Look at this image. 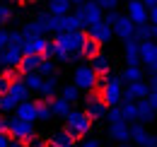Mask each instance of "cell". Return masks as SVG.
<instances>
[{"mask_svg": "<svg viewBox=\"0 0 157 147\" xmlns=\"http://www.w3.org/2000/svg\"><path fill=\"white\" fill-rule=\"evenodd\" d=\"M90 65L94 68V73L97 75H109V70H111V63H109V58L99 51L97 55H92L90 58Z\"/></svg>", "mask_w": 157, "mask_h": 147, "instance_id": "484cf974", "label": "cell"}, {"mask_svg": "<svg viewBox=\"0 0 157 147\" xmlns=\"http://www.w3.org/2000/svg\"><path fill=\"white\" fill-rule=\"evenodd\" d=\"M123 58H126V65H140V41L138 39L123 41Z\"/></svg>", "mask_w": 157, "mask_h": 147, "instance_id": "9a60e30c", "label": "cell"}, {"mask_svg": "<svg viewBox=\"0 0 157 147\" xmlns=\"http://www.w3.org/2000/svg\"><path fill=\"white\" fill-rule=\"evenodd\" d=\"M22 80H24V85L29 87V92H39L41 82H44V77H41L39 73H24V75H22Z\"/></svg>", "mask_w": 157, "mask_h": 147, "instance_id": "1f68e13d", "label": "cell"}, {"mask_svg": "<svg viewBox=\"0 0 157 147\" xmlns=\"http://www.w3.org/2000/svg\"><path fill=\"white\" fill-rule=\"evenodd\" d=\"M147 101H150V106L157 111V92H150V94H147Z\"/></svg>", "mask_w": 157, "mask_h": 147, "instance_id": "bcb514c9", "label": "cell"}, {"mask_svg": "<svg viewBox=\"0 0 157 147\" xmlns=\"http://www.w3.org/2000/svg\"><path fill=\"white\" fill-rule=\"evenodd\" d=\"M10 43V32H5V29H0V51L5 48Z\"/></svg>", "mask_w": 157, "mask_h": 147, "instance_id": "b9f144b4", "label": "cell"}, {"mask_svg": "<svg viewBox=\"0 0 157 147\" xmlns=\"http://www.w3.org/2000/svg\"><path fill=\"white\" fill-rule=\"evenodd\" d=\"M97 5L101 7V10H116L118 0H97Z\"/></svg>", "mask_w": 157, "mask_h": 147, "instance_id": "ab89813d", "label": "cell"}, {"mask_svg": "<svg viewBox=\"0 0 157 147\" xmlns=\"http://www.w3.org/2000/svg\"><path fill=\"white\" fill-rule=\"evenodd\" d=\"M22 34H24V36H44V34H46V27H44V22L36 17V19H32V22H27V24L22 27Z\"/></svg>", "mask_w": 157, "mask_h": 147, "instance_id": "4316f807", "label": "cell"}, {"mask_svg": "<svg viewBox=\"0 0 157 147\" xmlns=\"http://www.w3.org/2000/svg\"><path fill=\"white\" fill-rule=\"evenodd\" d=\"M0 133H7V118L0 116Z\"/></svg>", "mask_w": 157, "mask_h": 147, "instance_id": "681fc988", "label": "cell"}, {"mask_svg": "<svg viewBox=\"0 0 157 147\" xmlns=\"http://www.w3.org/2000/svg\"><path fill=\"white\" fill-rule=\"evenodd\" d=\"M70 2H73V5H75V7H78V5H82V2H85V0H70Z\"/></svg>", "mask_w": 157, "mask_h": 147, "instance_id": "f5cc1de1", "label": "cell"}, {"mask_svg": "<svg viewBox=\"0 0 157 147\" xmlns=\"http://www.w3.org/2000/svg\"><path fill=\"white\" fill-rule=\"evenodd\" d=\"M7 94H12L17 101H27L29 99V87L24 85V80L22 77H12V82H10V89H7Z\"/></svg>", "mask_w": 157, "mask_h": 147, "instance_id": "603a6c76", "label": "cell"}, {"mask_svg": "<svg viewBox=\"0 0 157 147\" xmlns=\"http://www.w3.org/2000/svg\"><path fill=\"white\" fill-rule=\"evenodd\" d=\"M150 92H157V73H152V77H150Z\"/></svg>", "mask_w": 157, "mask_h": 147, "instance_id": "7dc6e473", "label": "cell"}, {"mask_svg": "<svg viewBox=\"0 0 157 147\" xmlns=\"http://www.w3.org/2000/svg\"><path fill=\"white\" fill-rule=\"evenodd\" d=\"M131 142H136L138 147H152L157 140L147 133V130H145L143 123H138V121H136V123L131 126Z\"/></svg>", "mask_w": 157, "mask_h": 147, "instance_id": "4fadbf2b", "label": "cell"}, {"mask_svg": "<svg viewBox=\"0 0 157 147\" xmlns=\"http://www.w3.org/2000/svg\"><path fill=\"white\" fill-rule=\"evenodd\" d=\"M12 145V138L7 133H0V147H10Z\"/></svg>", "mask_w": 157, "mask_h": 147, "instance_id": "7bdbcfd3", "label": "cell"}, {"mask_svg": "<svg viewBox=\"0 0 157 147\" xmlns=\"http://www.w3.org/2000/svg\"><path fill=\"white\" fill-rule=\"evenodd\" d=\"M136 106H138V123H150V121H152V118L157 116V111L150 106L147 96H145V99H138Z\"/></svg>", "mask_w": 157, "mask_h": 147, "instance_id": "cb8c5ba5", "label": "cell"}, {"mask_svg": "<svg viewBox=\"0 0 157 147\" xmlns=\"http://www.w3.org/2000/svg\"><path fill=\"white\" fill-rule=\"evenodd\" d=\"M152 147H157V142H155V145H152Z\"/></svg>", "mask_w": 157, "mask_h": 147, "instance_id": "9f6ffc18", "label": "cell"}, {"mask_svg": "<svg viewBox=\"0 0 157 147\" xmlns=\"http://www.w3.org/2000/svg\"><path fill=\"white\" fill-rule=\"evenodd\" d=\"M150 24H157V5L150 7Z\"/></svg>", "mask_w": 157, "mask_h": 147, "instance_id": "c3c4849f", "label": "cell"}, {"mask_svg": "<svg viewBox=\"0 0 157 147\" xmlns=\"http://www.w3.org/2000/svg\"><path fill=\"white\" fill-rule=\"evenodd\" d=\"M58 92H60L58 75H56V73H53V75H46V77H44V82H41V89H39L41 99H53Z\"/></svg>", "mask_w": 157, "mask_h": 147, "instance_id": "e0dca14e", "label": "cell"}, {"mask_svg": "<svg viewBox=\"0 0 157 147\" xmlns=\"http://www.w3.org/2000/svg\"><path fill=\"white\" fill-rule=\"evenodd\" d=\"M51 118H53V111H51L48 99H41V101H36V121L46 123V121H51Z\"/></svg>", "mask_w": 157, "mask_h": 147, "instance_id": "f546056e", "label": "cell"}, {"mask_svg": "<svg viewBox=\"0 0 157 147\" xmlns=\"http://www.w3.org/2000/svg\"><path fill=\"white\" fill-rule=\"evenodd\" d=\"M140 63L147 65L150 73H157V41L152 39L140 41Z\"/></svg>", "mask_w": 157, "mask_h": 147, "instance_id": "9c48e42d", "label": "cell"}, {"mask_svg": "<svg viewBox=\"0 0 157 147\" xmlns=\"http://www.w3.org/2000/svg\"><path fill=\"white\" fill-rule=\"evenodd\" d=\"M114 34L116 36H121L123 41L126 39H133V32H136V24H133V19L128 17V15H118V19L114 22Z\"/></svg>", "mask_w": 157, "mask_h": 147, "instance_id": "5bb4252c", "label": "cell"}, {"mask_svg": "<svg viewBox=\"0 0 157 147\" xmlns=\"http://www.w3.org/2000/svg\"><path fill=\"white\" fill-rule=\"evenodd\" d=\"M97 92L101 94L106 106H118L123 99V80L114 75H99L97 80Z\"/></svg>", "mask_w": 157, "mask_h": 147, "instance_id": "7a4b0ae2", "label": "cell"}, {"mask_svg": "<svg viewBox=\"0 0 157 147\" xmlns=\"http://www.w3.org/2000/svg\"><path fill=\"white\" fill-rule=\"evenodd\" d=\"M106 104H104V99H101V94H97L94 89L92 92H87V96H85V111L90 113V118L92 121H99V118H104L106 116Z\"/></svg>", "mask_w": 157, "mask_h": 147, "instance_id": "52a82bcc", "label": "cell"}, {"mask_svg": "<svg viewBox=\"0 0 157 147\" xmlns=\"http://www.w3.org/2000/svg\"><path fill=\"white\" fill-rule=\"evenodd\" d=\"M109 138L114 142H131V123H114V126H109Z\"/></svg>", "mask_w": 157, "mask_h": 147, "instance_id": "ffe728a7", "label": "cell"}, {"mask_svg": "<svg viewBox=\"0 0 157 147\" xmlns=\"http://www.w3.org/2000/svg\"><path fill=\"white\" fill-rule=\"evenodd\" d=\"M12 17V5H0V22H7Z\"/></svg>", "mask_w": 157, "mask_h": 147, "instance_id": "f35d334b", "label": "cell"}, {"mask_svg": "<svg viewBox=\"0 0 157 147\" xmlns=\"http://www.w3.org/2000/svg\"><path fill=\"white\" fill-rule=\"evenodd\" d=\"M121 80L123 82H138V80H143V68L140 65H126V70L121 73Z\"/></svg>", "mask_w": 157, "mask_h": 147, "instance_id": "4dcf8cb0", "label": "cell"}, {"mask_svg": "<svg viewBox=\"0 0 157 147\" xmlns=\"http://www.w3.org/2000/svg\"><path fill=\"white\" fill-rule=\"evenodd\" d=\"M10 147H27V142H15V140H12V145Z\"/></svg>", "mask_w": 157, "mask_h": 147, "instance_id": "f907efd6", "label": "cell"}, {"mask_svg": "<svg viewBox=\"0 0 157 147\" xmlns=\"http://www.w3.org/2000/svg\"><path fill=\"white\" fill-rule=\"evenodd\" d=\"M97 53H99V43L94 39L87 36V41H85L82 48H80V55H82V58H92V55H97Z\"/></svg>", "mask_w": 157, "mask_h": 147, "instance_id": "836d02e7", "label": "cell"}, {"mask_svg": "<svg viewBox=\"0 0 157 147\" xmlns=\"http://www.w3.org/2000/svg\"><path fill=\"white\" fill-rule=\"evenodd\" d=\"M65 130L75 138V140H80V138H85L90 130H92V118H90V113L82 109H73L68 116H65Z\"/></svg>", "mask_w": 157, "mask_h": 147, "instance_id": "3957f363", "label": "cell"}, {"mask_svg": "<svg viewBox=\"0 0 157 147\" xmlns=\"http://www.w3.org/2000/svg\"><path fill=\"white\" fill-rule=\"evenodd\" d=\"M48 46V39L46 36H27L24 43H22V53H36V55H44Z\"/></svg>", "mask_w": 157, "mask_h": 147, "instance_id": "2e32d148", "label": "cell"}, {"mask_svg": "<svg viewBox=\"0 0 157 147\" xmlns=\"http://www.w3.org/2000/svg\"><path fill=\"white\" fill-rule=\"evenodd\" d=\"M75 29H82V24L75 17V12H68V15L56 17V34H60V32H75Z\"/></svg>", "mask_w": 157, "mask_h": 147, "instance_id": "ac0fdd59", "label": "cell"}, {"mask_svg": "<svg viewBox=\"0 0 157 147\" xmlns=\"http://www.w3.org/2000/svg\"><path fill=\"white\" fill-rule=\"evenodd\" d=\"M7 135L15 140V142H29L34 135H36V130H34V123H29V121H22V118H7Z\"/></svg>", "mask_w": 157, "mask_h": 147, "instance_id": "5b68a950", "label": "cell"}, {"mask_svg": "<svg viewBox=\"0 0 157 147\" xmlns=\"http://www.w3.org/2000/svg\"><path fill=\"white\" fill-rule=\"evenodd\" d=\"M48 104H51V111H53V116H58V118H65V116L73 111V104H70L68 99H63L60 94H56L53 99H48Z\"/></svg>", "mask_w": 157, "mask_h": 147, "instance_id": "7402d4cb", "label": "cell"}, {"mask_svg": "<svg viewBox=\"0 0 157 147\" xmlns=\"http://www.w3.org/2000/svg\"><path fill=\"white\" fill-rule=\"evenodd\" d=\"M118 19V12L116 10H106V15H104V22L109 24V27H114V22Z\"/></svg>", "mask_w": 157, "mask_h": 147, "instance_id": "60d3db41", "label": "cell"}, {"mask_svg": "<svg viewBox=\"0 0 157 147\" xmlns=\"http://www.w3.org/2000/svg\"><path fill=\"white\" fill-rule=\"evenodd\" d=\"M150 94V85L145 80H138V82H131L126 89H123V99L126 101H138V99H145ZM121 99V101H123Z\"/></svg>", "mask_w": 157, "mask_h": 147, "instance_id": "7c38bea8", "label": "cell"}, {"mask_svg": "<svg viewBox=\"0 0 157 147\" xmlns=\"http://www.w3.org/2000/svg\"><path fill=\"white\" fill-rule=\"evenodd\" d=\"M0 24H2V22H0Z\"/></svg>", "mask_w": 157, "mask_h": 147, "instance_id": "6f0895ef", "label": "cell"}, {"mask_svg": "<svg viewBox=\"0 0 157 147\" xmlns=\"http://www.w3.org/2000/svg\"><path fill=\"white\" fill-rule=\"evenodd\" d=\"M87 36L94 39L99 46H101V43H109V39L114 36V29L101 19V22H97V24H90V27H87Z\"/></svg>", "mask_w": 157, "mask_h": 147, "instance_id": "8fae6325", "label": "cell"}, {"mask_svg": "<svg viewBox=\"0 0 157 147\" xmlns=\"http://www.w3.org/2000/svg\"><path fill=\"white\" fill-rule=\"evenodd\" d=\"M27 147H51V142H48V140H44V138H36V135H34V138L27 142Z\"/></svg>", "mask_w": 157, "mask_h": 147, "instance_id": "74e56055", "label": "cell"}, {"mask_svg": "<svg viewBox=\"0 0 157 147\" xmlns=\"http://www.w3.org/2000/svg\"><path fill=\"white\" fill-rule=\"evenodd\" d=\"M75 17L80 19L82 27H90V24H97V22L104 19V10L97 5V0H85L82 5H78Z\"/></svg>", "mask_w": 157, "mask_h": 147, "instance_id": "8992f818", "label": "cell"}, {"mask_svg": "<svg viewBox=\"0 0 157 147\" xmlns=\"http://www.w3.org/2000/svg\"><path fill=\"white\" fill-rule=\"evenodd\" d=\"M48 12L51 15H56V17H60V15H68L70 12V7H73V2L70 0H48Z\"/></svg>", "mask_w": 157, "mask_h": 147, "instance_id": "83f0119b", "label": "cell"}, {"mask_svg": "<svg viewBox=\"0 0 157 147\" xmlns=\"http://www.w3.org/2000/svg\"><path fill=\"white\" fill-rule=\"evenodd\" d=\"M85 41H87V32H82V29L56 34V39H53L56 55H53V58L60 60V63H75V60H80V58H82V55H80V48H82Z\"/></svg>", "mask_w": 157, "mask_h": 147, "instance_id": "6da1fadb", "label": "cell"}, {"mask_svg": "<svg viewBox=\"0 0 157 147\" xmlns=\"http://www.w3.org/2000/svg\"><path fill=\"white\" fill-rule=\"evenodd\" d=\"M118 106H121V113H123V121H126V123H136V121H138V106H136V101H126V99H123Z\"/></svg>", "mask_w": 157, "mask_h": 147, "instance_id": "f1b7e54d", "label": "cell"}, {"mask_svg": "<svg viewBox=\"0 0 157 147\" xmlns=\"http://www.w3.org/2000/svg\"><path fill=\"white\" fill-rule=\"evenodd\" d=\"M17 104H20V101H17L12 94H7V92L0 94V111H2V113H12V111L17 109Z\"/></svg>", "mask_w": 157, "mask_h": 147, "instance_id": "d6a6232c", "label": "cell"}, {"mask_svg": "<svg viewBox=\"0 0 157 147\" xmlns=\"http://www.w3.org/2000/svg\"><path fill=\"white\" fill-rule=\"evenodd\" d=\"M36 73H39L41 77L53 75V73H56V63H53V58H46V55H44V60H41V65H39V70H36Z\"/></svg>", "mask_w": 157, "mask_h": 147, "instance_id": "d590c367", "label": "cell"}, {"mask_svg": "<svg viewBox=\"0 0 157 147\" xmlns=\"http://www.w3.org/2000/svg\"><path fill=\"white\" fill-rule=\"evenodd\" d=\"M41 60H44V55H36V53H24L22 55V60H20V73H36L39 70V65H41Z\"/></svg>", "mask_w": 157, "mask_h": 147, "instance_id": "44dd1931", "label": "cell"}, {"mask_svg": "<svg viewBox=\"0 0 157 147\" xmlns=\"http://www.w3.org/2000/svg\"><path fill=\"white\" fill-rule=\"evenodd\" d=\"M48 142H51V147H75V138L63 128V130H58V133H53V135L48 138Z\"/></svg>", "mask_w": 157, "mask_h": 147, "instance_id": "d4e9b609", "label": "cell"}, {"mask_svg": "<svg viewBox=\"0 0 157 147\" xmlns=\"http://www.w3.org/2000/svg\"><path fill=\"white\" fill-rule=\"evenodd\" d=\"M15 116L22 118V121H29V123H36V101H20L17 109H15Z\"/></svg>", "mask_w": 157, "mask_h": 147, "instance_id": "d6986e66", "label": "cell"}, {"mask_svg": "<svg viewBox=\"0 0 157 147\" xmlns=\"http://www.w3.org/2000/svg\"><path fill=\"white\" fill-rule=\"evenodd\" d=\"M58 94L63 96V99H68L70 104H75V101L80 99V89L75 87V85H63V89H60Z\"/></svg>", "mask_w": 157, "mask_h": 147, "instance_id": "e575fe53", "label": "cell"}, {"mask_svg": "<svg viewBox=\"0 0 157 147\" xmlns=\"http://www.w3.org/2000/svg\"><path fill=\"white\" fill-rule=\"evenodd\" d=\"M143 2H145L147 7H152V5H157V0H143Z\"/></svg>", "mask_w": 157, "mask_h": 147, "instance_id": "816d5d0a", "label": "cell"}, {"mask_svg": "<svg viewBox=\"0 0 157 147\" xmlns=\"http://www.w3.org/2000/svg\"><path fill=\"white\" fill-rule=\"evenodd\" d=\"M118 147H131V145L128 142H118Z\"/></svg>", "mask_w": 157, "mask_h": 147, "instance_id": "db71d44e", "label": "cell"}, {"mask_svg": "<svg viewBox=\"0 0 157 147\" xmlns=\"http://www.w3.org/2000/svg\"><path fill=\"white\" fill-rule=\"evenodd\" d=\"M24 34H22V29L20 32H10V43H15V46H22V43H24Z\"/></svg>", "mask_w": 157, "mask_h": 147, "instance_id": "8d00e7d4", "label": "cell"}, {"mask_svg": "<svg viewBox=\"0 0 157 147\" xmlns=\"http://www.w3.org/2000/svg\"><path fill=\"white\" fill-rule=\"evenodd\" d=\"M22 46H15V43H7L2 51H0V68L2 70H15L22 60Z\"/></svg>", "mask_w": 157, "mask_h": 147, "instance_id": "ba28073f", "label": "cell"}, {"mask_svg": "<svg viewBox=\"0 0 157 147\" xmlns=\"http://www.w3.org/2000/svg\"><path fill=\"white\" fill-rule=\"evenodd\" d=\"M12 2H22V0H12Z\"/></svg>", "mask_w": 157, "mask_h": 147, "instance_id": "11a10c76", "label": "cell"}, {"mask_svg": "<svg viewBox=\"0 0 157 147\" xmlns=\"http://www.w3.org/2000/svg\"><path fill=\"white\" fill-rule=\"evenodd\" d=\"M128 17L133 19L136 27H143V24H147V19H150V7H147L143 0H131V2H128Z\"/></svg>", "mask_w": 157, "mask_h": 147, "instance_id": "30bf717a", "label": "cell"}, {"mask_svg": "<svg viewBox=\"0 0 157 147\" xmlns=\"http://www.w3.org/2000/svg\"><path fill=\"white\" fill-rule=\"evenodd\" d=\"M147 36L152 39V41H157V24H150V27H147Z\"/></svg>", "mask_w": 157, "mask_h": 147, "instance_id": "ee69618b", "label": "cell"}, {"mask_svg": "<svg viewBox=\"0 0 157 147\" xmlns=\"http://www.w3.org/2000/svg\"><path fill=\"white\" fill-rule=\"evenodd\" d=\"M80 147H99V140H97V138H90V140H85Z\"/></svg>", "mask_w": 157, "mask_h": 147, "instance_id": "f6af8a7d", "label": "cell"}, {"mask_svg": "<svg viewBox=\"0 0 157 147\" xmlns=\"http://www.w3.org/2000/svg\"><path fill=\"white\" fill-rule=\"evenodd\" d=\"M97 80H99V75L94 73V68H92L90 63H82V65H78V68L73 70V85L78 87L80 92H92V89H97Z\"/></svg>", "mask_w": 157, "mask_h": 147, "instance_id": "277c9868", "label": "cell"}]
</instances>
